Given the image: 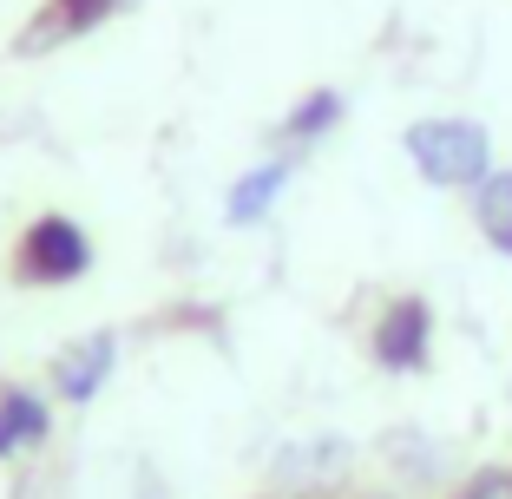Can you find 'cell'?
I'll return each instance as SVG.
<instances>
[{
  "label": "cell",
  "mask_w": 512,
  "mask_h": 499,
  "mask_svg": "<svg viewBox=\"0 0 512 499\" xmlns=\"http://www.w3.org/2000/svg\"><path fill=\"white\" fill-rule=\"evenodd\" d=\"M401 152L434 191H473L480 178H493V132L480 119H414Z\"/></svg>",
  "instance_id": "1"
},
{
  "label": "cell",
  "mask_w": 512,
  "mask_h": 499,
  "mask_svg": "<svg viewBox=\"0 0 512 499\" xmlns=\"http://www.w3.org/2000/svg\"><path fill=\"white\" fill-rule=\"evenodd\" d=\"M473 224H480V237L493 243L499 257H512V171L493 165V178L473 184Z\"/></svg>",
  "instance_id": "7"
},
{
  "label": "cell",
  "mask_w": 512,
  "mask_h": 499,
  "mask_svg": "<svg viewBox=\"0 0 512 499\" xmlns=\"http://www.w3.org/2000/svg\"><path fill=\"white\" fill-rule=\"evenodd\" d=\"M46 434H53V408H46V394H33V388H7V394H0V460L33 454Z\"/></svg>",
  "instance_id": "6"
},
{
  "label": "cell",
  "mask_w": 512,
  "mask_h": 499,
  "mask_svg": "<svg viewBox=\"0 0 512 499\" xmlns=\"http://www.w3.org/2000/svg\"><path fill=\"white\" fill-rule=\"evenodd\" d=\"M368 348H375V362L388 368V375H414V368H427V348H434V309H427L421 296H394V303L375 316Z\"/></svg>",
  "instance_id": "3"
},
{
  "label": "cell",
  "mask_w": 512,
  "mask_h": 499,
  "mask_svg": "<svg viewBox=\"0 0 512 499\" xmlns=\"http://www.w3.org/2000/svg\"><path fill=\"white\" fill-rule=\"evenodd\" d=\"M14 270H20V283H40V289L79 283V276L92 270L86 224H73V217H60V211L33 217V224L20 230V243H14Z\"/></svg>",
  "instance_id": "2"
},
{
  "label": "cell",
  "mask_w": 512,
  "mask_h": 499,
  "mask_svg": "<svg viewBox=\"0 0 512 499\" xmlns=\"http://www.w3.org/2000/svg\"><path fill=\"white\" fill-rule=\"evenodd\" d=\"M342 112H348V99H342V92H329V86H322V92H302V99L289 106V119L276 125V132H283V145H289V152H302V145L329 138L335 125H342Z\"/></svg>",
  "instance_id": "8"
},
{
  "label": "cell",
  "mask_w": 512,
  "mask_h": 499,
  "mask_svg": "<svg viewBox=\"0 0 512 499\" xmlns=\"http://www.w3.org/2000/svg\"><path fill=\"white\" fill-rule=\"evenodd\" d=\"M132 0H46V20L40 33H27V46H53V40H73V33H92L99 20L125 14Z\"/></svg>",
  "instance_id": "9"
},
{
  "label": "cell",
  "mask_w": 512,
  "mask_h": 499,
  "mask_svg": "<svg viewBox=\"0 0 512 499\" xmlns=\"http://www.w3.org/2000/svg\"><path fill=\"white\" fill-rule=\"evenodd\" d=\"M453 499H512V473L493 467V473H480V480H467Z\"/></svg>",
  "instance_id": "10"
},
{
  "label": "cell",
  "mask_w": 512,
  "mask_h": 499,
  "mask_svg": "<svg viewBox=\"0 0 512 499\" xmlns=\"http://www.w3.org/2000/svg\"><path fill=\"white\" fill-rule=\"evenodd\" d=\"M112 368H119V335L99 329V335H86V342H73V348L53 355V394L73 401V408H86V401H99V388L112 381Z\"/></svg>",
  "instance_id": "4"
},
{
  "label": "cell",
  "mask_w": 512,
  "mask_h": 499,
  "mask_svg": "<svg viewBox=\"0 0 512 499\" xmlns=\"http://www.w3.org/2000/svg\"><path fill=\"white\" fill-rule=\"evenodd\" d=\"M289 178H296V152H276V158H256L250 171H243L237 184L224 191V224L230 230H256L263 217L283 204Z\"/></svg>",
  "instance_id": "5"
}]
</instances>
